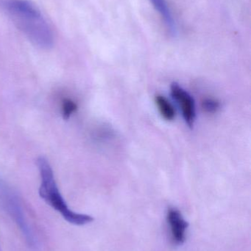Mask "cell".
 I'll use <instances>...</instances> for the list:
<instances>
[{"instance_id": "4", "label": "cell", "mask_w": 251, "mask_h": 251, "mask_svg": "<svg viewBox=\"0 0 251 251\" xmlns=\"http://www.w3.org/2000/svg\"><path fill=\"white\" fill-rule=\"evenodd\" d=\"M171 95L177 101L187 125L193 128L196 119L195 103L191 95L176 82L171 85Z\"/></svg>"}, {"instance_id": "9", "label": "cell", "mask_w": 251, "mask_h": 251, "mask_svg": "<svg viewBox=\"0 0 251 251\" xmlns=\"http://www.w3.org/2000/svg\"><path fill=\"white\" fill-rule=\"evenodd\" d=\"M220 107V103L212 99L205 100L203 102V108L209 113H214L218 111Z\"/></svg>"}, {"instance_id": "1", "label": "cell", "mask_w": 251, "mask_h": 251, "mask_svg": "<svg viewBox=\"0 0 251 251\" xmlns=\"http://www.w3.org/2000/svg\"><path fill=\"white\" fill-rule=\"evenodd\" d=\"M0 7L33 45L43 50L53 47V30L32 3L28 0H0Z\"/></svg>"}, {"instance_id": "6", "label": "cell", "mask_w": 251, "mask_h": 251, "mask_svg": "<svg viewBox=\"0 0 251 251\" xmlns=\"http://www.w3.org/2000/svg\"><path fill=\"white\" fill-rule=\"evenodd\" d=\"M151 1L155 8L158 10V12L163 18L164 22H165L167 27L168 28L169 32L172 35H175L177 32L176 26H175V21L171 14L170 10L168 7L166 1L165 0H151Z\"/></svg>"}, {"instance_id": "5", "label": "cell", "mask_w": 251, "mask_h": 251, "mask_svg": "<svg viewBox=\"0 0 251 251\" xmlns=\"http://www.w3.org/2000/svg\"><path fill=\"white\" fill-rule=\"evenodd\" d=\"M167 218L174 243L177 245L183 244L185 242L188 223L184 220L181 212L175 208H170L168 210Z\"/></svg>"}, {"instance_id": "8", "label": "cell", "mask_w": 251, "mask_h": 251, "mask_svg": "<svg viewBox=\"0 0 251 251\" xmlns=\"http://www.w3.org/2000/svg\"><path fill=\"white\" fill-rule=\"evenodd\" d=\"M77 104L70 100H65L62 105V113L64 119H68L76 111Z\"/></svg>"}, {"instance_id": "3", "label": "cell", "mask_w": 251, "mask_h": 251, "mask_svg": "<svg viewBox=\"0 0 251 251\" xmlns=\"http://www.w3.org/2000/svg\"><path fill=\"white\" fill-rule=\"evenodd\" d=\"M0 202L17 225L18 228H19L28 244L35 246V237L25 217L19 198L11 187L1 178H0Z\"/></svg>"}, {"instance_id": "2", "label": "cell", "mask_w": 251, "mask_h": 251, "mask_svg": "<svg viewBox=\"0 0 251 251\" xmlns=\"http://www.w3.org/2000/svg\"><path fill=\"white\" fill-rule=\"evenodd\" d=\"M36 164L41 177L38 193L45 203L57 211L70 224L84 226L92 222L94 218L90 215L78 213L69 209L59 190L53 168L48 160L44 156H40L37 159Z\"/></svg>"}, {"instance_id": "7", "label": "cell", "mask_w": 251, "mask_h": 251, "mask_svg": "<svg viewBox=\"0 0 251 251\" xmlns=\"http://www.w3.org/2000/svg\"><path fill=\"white\" fill-rule=\"evenodd\" d=\"M155 102L159 109V113L165 120L169 122L174 120L176 115L175 108L166 97L162 95H157L155 97Z\"/></svg>"}]
</instances>
